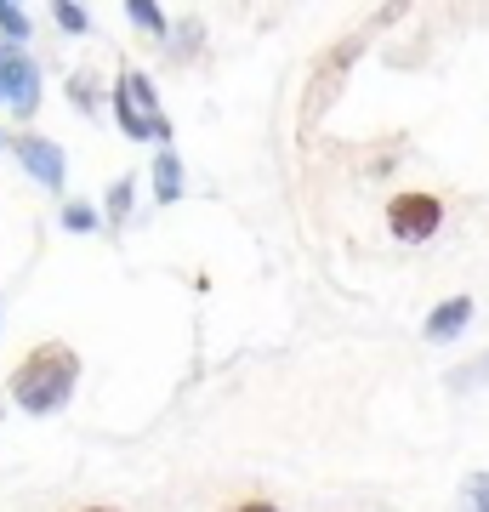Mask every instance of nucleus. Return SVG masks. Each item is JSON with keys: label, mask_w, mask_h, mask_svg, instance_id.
Instances as JSON below:
<instances>
[{"label": "nucleus", "mask_w": 489, "mask_h": 512, "mask_svg": "<svg viewBox=\"0 0 489 512\" xmlns=\"http://www.w3.org/2000/svg\"><path fill=\"white\" fill-rule=\"evenodd\" d=\"M74 382H80V359H74V348L46 342V348H35L18 370H12V399H18L29 416H52V410L69 404Z\"/></svg>", "instance_id": "f257e3e1"}, {"label": "nucleus", "mask_w": 489, "mask_h": 512, "mask_svg": "<svg viewBox=\"0 0 489 512\" xmlns=\"http://www.w3.org/2000/svg\"><path fill=\"white\" fill-rule=\"evenodd\" d=\"M114 120L126 137L148 143V137H171V126L160 120V97H154V80L143 69H126L120 86H114Z\"/></svg>", "instance_id": "f03ea898"}, {"label": "nucleus", "mask_w": 489, "mask_h": 512, "mask_svg": "<svg viewBox=\"0 0 489 512\" xmlns=\"http://www.w3.org/2000/svg\"><path fill=\"white\" fill-rule=\"evenodd\" d=\"M0 103L18 109V120H29L40 103V69L35 57H23L18 46H0Z\"/></svg>", "instance_id": "7ed1b4c3"}, {"label": "nucleus", "mask_w": 489, "mask_h": 512, "mask_svg": "<svg viewBox=\"0 0 489 512\" xmlns=\"http://www.w3.org/2000/svg\"><path fill=\"white\" fill-rule=\"evenodd\" d=\"M438 222H444V205H438L433 194H399V200L387 205V228H393V239H404V245L433 239Z\"/></svg>", "instance_id": "20e7f679"}, {"label": "nucleus", "mask_w": 489, "mask_h": 512, "mask_svg": "<svg viewBox=\"0 0 489 512\" xmlns=\"http://www.w3.org/2000/svg\"><path fill=\"white\" fill-rule=\"evenodd\" d=\"M18 165L35 177L40 188H63V177H69V160H63V148L52 143V137H35V131H23L18 143Z\"/></svg>", "instance_id": "39448f33"}, {"label": "nucleus", "mask_w": 489, "mask_h": 512, "mask_svg": "<svg viewBox=\"0 0 489 512\" xmlns=\"http://www.w3.org/2000/svg\"><path fill=\"white\" fill-rule=\"evenodd\" d=\"M472 319V296H450L438 313H427V342H455Z\"/></svg>", "instance_id": "423d86ee"}, {"label": "nucleus", "mask_w": 489, "mask_h": 512, "mask_svg": "<svg viewBox=\"0 0 489 512\" xmlns=\"http://www.w3.org/2000/svg\"><path fill=\"white\" fill-rule=\"evenodd\" d=\"M154 194H160V205L182 200V160L177 154H160V160H154Z\"/></svg>", "instance_id": "0eeeda50"}, {"label": "nucleus", "mask_w": 489, "mask_h": 512, "mask_svg": "<svg viewBox=\"0 0 489 512\" xmlns=\"http://www.w3.org/2000/svg\"><path fill=\"white\" fill-rule=\"evenodd\" d=\"M444 382H450V393H467V387H484V382H489V353H484V359H472V365H455L450 376H444Z\"/></svg>", "instance_id": "6e6552de"}, {"label": "nucleus", "mask_w": 489, "mask_h": 512, "mask_svg": "<svg viewBox=\"0 0 489 512\" xmlns=\"http://www.w3.org/2000/svg\"><path fill=\"white\" fill-rule=\"evenodd\" d=\"M126 18L137 23V29H148V35H165V12L154 0H126Z\"/></svg>", "instance_id": "1a4fd4ad"}, {"label": "nucleus", "mask_w": 489, "mask_h": 512, "mask_svg": "<svg viewBox=\"0 0 489 512\" xmlns=\"http://www.w3.org/2000/svg\"><path fill=\"white\" fill-rule=\"evenodd\" d=\"M0 35L12 40V46H23V35H29V12H23V6H0Z\"/></svg>", "instance_id": "9d476101"}, {"label": "nucleus", "mask_w": 489, "mask_h": 512, "mask_svg": "<svg viewBox=\"0 0 489 512\" xmlns=\"http://www.w3.org/2000/svg\"><path fill=\"white\" fill-rule=\"evenodd\" d=\"M63 228H69V234H91V228H97V211H91V205H63Z\"/></svg>", "instance_id": "9b49d317"}, {"label": "nucleus", "mask_w": 489, "mask_h": 512, "mask_svg": "<svg viewBox=\"0 0 489 512\" xmlns=\"http://www.w3.org/2000/svg\"><path fill=\"white\" fill-rule=\"evenodd\" d=\"M126 217H131V177H120L109 188V222H126Z\"/></svg>", "instance_id": "f8f14e48"}, {"label": "nucleus", "mask_w": 489, "mask_h": 512, "mask_svg": "<svg viewBox=\"0 0 489 512\" xmlns=\"http://www.w3.org/2000/svg\"><path fill=\"white\" fill-rule=\"evenodd\" d=\"M57 23H63V35H86V12L74 0H57Z\"/></svg>", "instance_id": "ddd939ff"}, {"label": "nucleus", "mask_w": 489, "mask_h": 512, "mask_svg": "<svg viewBox=\"0 0 489 512\" xmlns=\"http://www.w3.org/2000/svg\"><path fill=\"white\" fill-rule=\"evenodd\" d=\"M467 512H489V473L467 478Z\"/></svg>", "instance_id": "4468645a"}, {"label": "nucleus", "mask_w": 489, "mask_h": 512, "mask_svg": "<svg viewBox=\"0 0 489 512\" xmlns=\"http://www.w3.org/2000/svg\"><path fill=\"white\" fill-rule=\"evenodd\" d=\"M234 512H279L273 501H245V507H234Z\"/></svg>", "instance_id": "2eb2a0df"}, {"label": "nucleus", "mask_w": 489, "mask_h": 512, "mask_svg": "<svg viewBox=\"0 0 489 512\" xmlns=\"http://www.w3.org/2000/svg\"><path fill=\"white\" fill-rule=\"evenodd\" d=\"M80 512H114V507H80Z\"/></svg>", "instance_id": "dca6fc26"}, {"label": "nucleus", "mask_w": 489, "mask_h": 512, "mask_svg": "<svg viewBox=\"0 0 489 512\" xmlns=\"http://www.w3.org/2000/svg\"><path fill=\"white\" fill-rule=\"evenodd\" d=\"M0 148H6V143H0Z\"/></svg>", "instance_id": "f3484780"}]
</instances>
